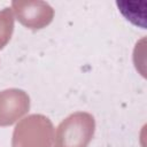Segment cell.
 <instances>
[{
  "instance_id": "7a4b0ae2",
  "label": "cell",
  "mask_w": 147,
  "mask_h": 147,
  "mask_svg": "<svg viewBox=\"0 0 147 147\" xmlns=\"http://www.w3.org/2000/svg\"><path fill=\"white\" fill-rule=\"evenodd\" d=\"M54 126L41 114H31L21 119L14 129L11 147H52Z\"/></svg>"
},
{
  "instance_id": "277c9868",
  "label": "cell",
  "mask_w": 147,
  "mask_h": 147,
  "mask_svg": "<svg viewBox=\"0 0 147 147\" xmlns=\"http://www.w3.org/2000/svg\"><path fill=\"white\" fill-rule=\"evenodd\" d=\"M30 109V96L20 88L0 91V126H9Z\"/></svg>"
},
{
  "instance_id": "6da1fadb",
  "label": "cell",
  "mask_w": 147,
  "mask_h": 147,
  "mask_svg": "<svg viewBox=\"0 0 147 147\" xmlns=\"http://www.w3.org/2000/svg\"><path fill=\"white\" fill-rule=\"evenodd\" d=\"M95 131L93 115L76 111L64 118L55 131L53 147H87Z\"/></svg>"
},
{
  "instance_id": "5b68a950",
  "label": "cell",
  "mask_w": 147,
  "mask_h": 147,
  "mask_svg": "<svg viewBox=\"0 0 147 147\" xmlns=\"http://www.w3.org/2000/svg\"><path fill=\"white\" fill-rule=\"evenodd\" d=\"M14 31V13L9 7L0 10V49L10 40Z\"/></svg>"
},
{
  "instance_id": "3957f363",
  "label": "cell",
  "mask_w": 147,
  "mask_h": 147,
  "mask_svg": "<svg viewBox=\"0 0 147 147\" xmlns=\"http://www.w3.org/2000/svg\"><path fill=\"white\" fill-rule=\"evenodd\" d=\"M11 9L17 21L28 29L46 28L54 17L53 7L45 1H13Z\"/></svg>"
}]
</instances>
